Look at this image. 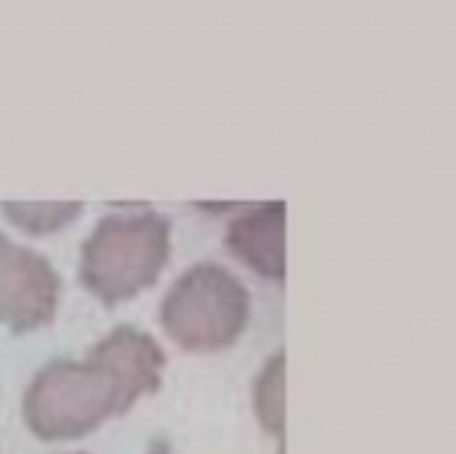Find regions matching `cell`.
Returning a JSON list of instances; mask_svg holds the SVG:
<instances>
[{
  "instance_id": "cell-1",
  "label": "cell",
  "mask_w": 456,
  "mask_h": 454,
  "mask_svg": "<svg viewBox=\"0 0 456 454\" xmlns=\"http://www.w3.org/2000/svg\"><path fill=\"white\" fill-rule=\"evenodd\" d=\"M164 350L141 328L119 326L84 359H53L34 376L21 414L45 442L78 441L159 391Z\"/></svg>"
},
{
  "instance_id": "cell-2",
  "label": "cell",
  "mask_w": 456,
  "mask_h": 454,
  "mask_svg": "<svg viewBox=\"0 0 456 454\" xmlns=\"http://www.w3.org/2000/svg\"><path fill=\"white\" fill-rule=\"evenodd\" d=\"M169 221L155 212L105 217L81 250V284L107 307L155 284L171 252Z\"/></svg>"
},
{
  "instance_id": "cell-3",
  "label": "cell",
  "mask_w": 456,
  "mask_h": 454,
  "mask_svg": "<svg viewBox=\"0 0 456 454\" xmlns=\"http://www.w3.org/2000/svg\"><path fill=\"white\" fill-rule=\"evenodd\" d=\"M164 334L188 352L231 348L249 321V293L221 264L200 262L183 271L159 307Z\"/></svg>"
},
{
  "instance_id": "cell-4",
  "label": "cell",
  "mask_w": 456,
  "mask_h": 454,
  "mask_svg": "<svg viewBox=\"0 0 456 454\" xmlns=\"http://www.w3.org/2000/svg\"><path fill=\"white\" fill-rule=\"evenodd\" d=\"M60 277L48 257L0 234V326L28 334L55 319Z\"/></svg>"
},
{
  "instance_id": "cell-5",
  "label": "cell",
  "mask_w": 456,
  "mask_h": 454,
  "mask_svg": "<svg viewBox=\"0 0 456 454\" xmlns=\"http://www.w3.org/2000/svg\"><path fill=\"white\" fill-rule=\"evenodd\" d=\"M224 241L228 252L255 274L271 281L285 278L283 202L249 207L248 212L228 224Z\"/></svg>"
},
{
  "instance_id": "cell-6",
  "label": "cell",
  "mask_w": 456,
  "mask_h": 454,
  "mask_svg": "<svg viewBox=\"0 0 456 454\" xmlns=\"http://www.w3.org/2000/svg\"><path fill=\"white\" fill-rule=\"evenodd\" d=\"M283 352L271 357L269 362L264 364L259 376L255 381V414L262 428L269 435L283 441L285 431V417H283Z\"/></svg>"
},
{
  "instance_id": "cell-7",
  "label": "cell",
  "mask_w": 456,
  "mask_h": 454,
  "mask_svg": "<svg viewBox=\"0 0 456 454\" xmlns=\"http://www.w3.org/2000/svg\"><path fill=\"white\" fill-rule=\"evenodd\" d=\"M81 202H3V214L24 234H55L69 221L78 219Z\"/></svg>"
},
{
  "instance_id": "cell-8",
  "label": "cell",
  "mask_w": 456,
  "mask_h": 454,
  "mask_svg": "<svg viewBox=\"0 0 456 454\" xmlns=\"http://www.w3.org/2000/svg\"><path fill=\"white\" fill-rule=\"evenodd\" d=\"M74 454H86V452H74Z\"/></svg>"
}]
</instances>
